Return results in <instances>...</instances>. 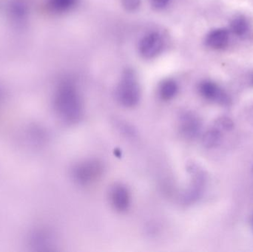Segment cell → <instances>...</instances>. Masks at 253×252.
<instances>
[{"label": "cell", "mask_w": 253, "mask_h": 252, "mask_svg": "<svg viewBox=\"0 0 253 252\" xmlns=\"http://www.w3.org/2000/svg\"><path fill=\"white\" fill-rule=\"evenodd\" d=\"M58 110L63 119L68 123L80 122L84 112L83 99L78 87L71 81L61 84L56 96Z\"/></svg>", "instance_id": "6da1fadb"}, {"label": "cell", "mask_w": 253, "mask_h": 252, "mask_svg": "<svg viewBox=\"0 0 253 252\" xmlns=\"http://www.w3.org/2000/svg\"><path fill=\"white\" fill-rule=\"evenodd\" d=\"M116 97L120 105L126 108L137 106L141 99V88L136 74L132 69H126L116 89Z\"/></svg>", "instance_id": "7a4b0ae2"}, {"label": "cell", "mask_w": 253, "mask_h": 252, "mask_svg": "<svg viewBox=\"0 0 253 252\" xmlns=\"http://www.w3.org/2000/svg\"><path fill=\"white\" fill-rule=\"evenodd\" d=\"M104 166L97 159L80 161L73 170L74 180L80 186H87L96 183L103 175Z\"/></svg>", "instance_id": "3957f363"}, {"label": "cell", "mask_w": 253, "mask_h": 252, "mask_svg": "<svg viewBox=\"0 0 253 252\" xmlns=\"http://www.w3.org/2000/svg\"><path fill=\"white\" fill-rule=\"evenodd\" d=\"M166 47V40L162 33L150 31L146 33L138 41L140 56L145 59H153L163 53Z\"/></svg>", "instance_id": "277c9868"}, {"label": "cell", "mask_w": 253, "mask_h": 252, "mask_svg": "<svg viewBox=\"0 0 253 252\" xmlns=\"http://www.w3.org/2000/svg\"><path fill=\"white\" fill-rule=\"evenodd\" d=\"M178 129L183 137L193 140L197 138L202 131V121L193 112L185 111L180 114Z\"/></svg>", "instance_id": "5b68a950"}, {"label": "cell", "mask_w": 253, "mask_h": 252, "mask_svg": "<svg viewBox=\"0 0 253 252\" xmlns=\"http://www.w3.org/2000/svg\"><path fill=\"white\" fill-rule=\"evenodd\" d=\"M190 171L192 175L191 183L182 198L183 202L186 205L194 204L200 198L206 181L205 173L200 169L195 167Z\"/></svg>", "instance_id": "8992f818"}, {"label": "cell", "mask_w": 253, "mask_h": 252, "mask_svg": "<svg viewBox=\"0 0 253 252\" xmlns=\"http://www.w3.org/2000/svg\"><path fill=\"white\" fill-rule=\"evenodd\" d=\"M198 90L201 96L210 102H215L220 105H227L230 99L227 93L219 85L210 80H204L199 83Z\"/></svg>", "instance_id": "52a82bcc"}, {"label": "cell", "mask_w": 253, "mask_h": 252, "mask_svg": "<svg viewBox=\"0 0 253 252\" xmlns=\"http://www.w3.org/2000/svg\"><path fill=\"white\" fill-rule=\"evenodd\" d=\"M109 200L113 208L119 213H125L130 207V193L123 183H116L111 188Z\"/></svg>", "instance_id": "ba28073f"}, {"label": "cell", "mask_w": 253, "mask_h": 252, "mask_svg": "<svg viewBox=\"0 0 253 252\" xmlns=\"http://www.w3.org/2000/svg\"><path fill=\"white\" fill-rule=\"evenodd\" d=\"M230 31L226 28H216L210 31L205 38L207 47L212 50L225 49L230 43Z\"/></svg>", "instance_id": "9c48e42d"}, {"label": "cell", "mask_w": 253, "mask_h": 252, "mask_svg": "<svg viewBox=\"0 0 253 252\" xmlns=\"http://www.w3.org/2000/svg\"><path fill=\"white\" fill-rule=\"evenodd\" d=\"M230 32L239 38H245L251 31V23L245 16H236L230 22Z\"/></svg>", "instance_id": "30bf717a"}, {"label": "cell", "mask_w": 253, "mask_h": 252, "mask_svg": "<svg viewBox=\"0 0 253 252\" xmlns=\"http://www.w3.org/2000/svg\"><path fill=\"white\" fill-rule=\"evenodd\" d=\"M179 90L178 83L172 78L163 80L159 84V96L163 101H170L177 96Z\"/></svg>", "instance_id": "8fae6325"}, {"label": "cell", "mask_w": 253, "mask_h": 252, "mask_svg": "<svg viewBox=\"0 0 253 252\" xmlns=\"http://www.w3.org/2000/svg\"><path fill=\"white\" fill-rule=\"evenodd\" d=\"M221 129L218 126L208 130L203 136V144L208 148L218 146L221 140Z\"/></svg>", "instance_id": "7c38bea8"}, {"label": "cell", "mask_w": 253, "mask_h": 252, "mask_svg": "<svg viewBox=\"0 0 253 252\" xmlns=\"http://www.w3.org/2000/svg\"><path fill=\"white\" fill-rule=\"evenodd\" d=\"M50 7L58 13H65L78 6L80 0H49Z\"/></svg>", "instance_id": "4fadbf2b"}, {"label": "cell", "mask_w": 253, "mask_h": 252, "mask_svg": "<svg viewBox=\"0 0 253 252\" xmlns=\"http://www.w3.org/2000/svg\"><path fill=\"white\" fill-rule=\"evenodd\" d=\"M122 4L129 12L136 11L141 4V0H121Z\"/></svg>", "instance_id": "5bb4252c"}, {"label": "cell", "mask_w": 253, "mask_h": 252, "mask_svg": "<svg viewBox=\"0 0 253 252\" xmlns=\"http://www.w3.org/2000/svg\"><path fill=\"white\" fill-rule=\"evenodd\" d=\"M152 7L156 10L166 9L172 2V0H147Z\"/></svg>", "instance_id": "9a60e30c"}, {"label": "cell", "mask_w": 253, "mask_h": 252, "mask_svg": "<svg viewBox=\"0 0 253 252\" xmlns=\"http://www.w3.org/2000/svg\"><path fill=\"white\" fill-rule=\"evenodd\" d=\"M251 84H252L253 85V74L252 75V76L251 77Z\"/></svg>", "instance_id": "2e32d148"}, {"label": "cell", "mask_w": 253, "mask_h": 252, "mask_svg": "<svg viewBox=\"0 0 253 252\" xmlns=\"http://www.w3.org/2000/svg\"><path fill=\"white\" fill-rule=\"evenodd\" d=\"M252 223H253V217H252Z\"/></svg>", "instance_id": "e0dca14e"}]
</instances>
